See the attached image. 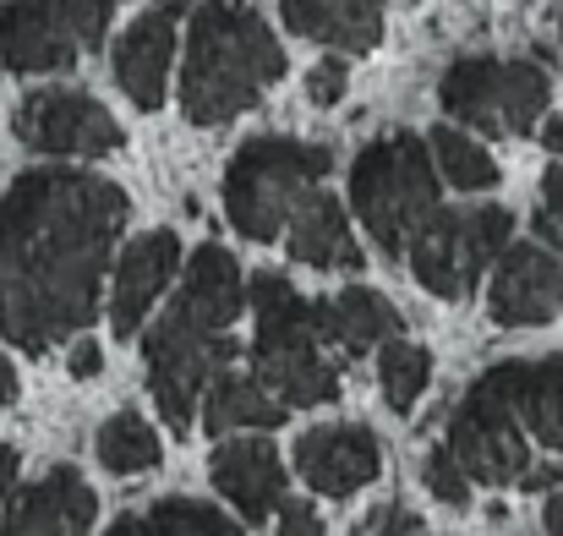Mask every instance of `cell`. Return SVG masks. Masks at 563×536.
<instances>
[{
	"mask_svg": "<svg viewBox=\"0 0 563 536\" xmlns=\"http://www.w3.org/2000/svg\"><path fill=\"white\" fill-rule=\"evenodd\" d=\"M126 192L71 165L22 171L0 192V340L55 351L99 313V285L126 230Z\"/></svg>",
	"mask_w": 563,
	"mask_h": 536,
	"instance_id": "6da1fadb",
	"label": "cell"
},
{
	"mask_svg": "<svg viewBox=\"0 0 563 536\" xmlns=\"http://www.w3.org/2000/svg\"><path fill=\"white\" fill-rule=\"evenodd\" d=\"M246 313V280L241 263L219 247L202 241L181 269V296L170 302V313L143 335V367H148V394L159 405V416L187 433L202 411V389L213 383V372H224L235 361L230 324Z\"/></svg>",
	"mask_w": 563,
	"mask_h": 536,
	"instance_id": "7a4b0ae2",
	"label": "cell"
},
{
	"mask_svg": "<svg viewBox=\"0 0 563 536\" xmlns=\"http://www.w3.org/2000/svg\"><path fill=\"white\" fill-rule=\"evenodd\" d=\"M285 77V44L241 0H202L191 11L181 55V116L191 127H224L263 105Z\"/></svg>",
	"mask_w": 563,
	"mask_h": 536,
	"instance_id": "3957f363",
	"label": "cell"
},
{
	"mask_svg": "<svg viewBox=\"0 0 563 536\" xmlns=\"http://www.w3.org/2000/svg\"><path fill=\"white\" fill-rule=\"evenodd\" d=\"M246 307L257 313L252 372L296 411V405H329L345 389V346L329 329V307L307 302L285 274H252Z\"/></svg>",
	"mask_w": 563,
	"mask_h": 536,
	"instance_id": "277c9868",
	"label": "cell"
},
{
	"mask_svg": "<svg viewBox=\"0 0 563 536\" xmlns=\"http://www.w3.org/2000/svg\"><path fill=\"white\" fill-rule=\"evenodd\" d=\"M438 160L416 132L373 138L351 165V208L383 258H405L438 214Z\"/></svg>",
	"mask_w": 563,
	"mask_h": 536,
	"instance_id": "5b68a950",
	"label": "cell"
},
{
	"mask_svg": "<svg viewBox=\"0 0 563 536\" xmlns=\"http://www.w3.org/2000/svg\"><path fill=\"white\" fill-rule=\"evenodd\" d=\"M334 171L329 143L301 138H252L224 165V214L246 241H279L301 197Z\"/></svg>",
	"mask_w": 563,
	"mask_h": 536,
	"instance_id": "8992f818",
	"label": "cell"
},
{
	"mask_svg": "<svg viewBox=\"0 0 563 536\" xmlns=\"http://www.w3.org/2000/svg\"><path fill=\"white\" fill-rule=\"evenodd\" d=\"M553 99V77L542 61H515V55H460L438 77V105L449 121L487 132V138H526L542 127Z\"/></svg>",
	"mask_w": 563,
	"mask_h": 536,
	"instance_id": "52a82bcc",
	"label": "cell"
},
{
	"mask_svg": "<svg viewBox=\"0 0 563 536\" xmlns=\"http://www.w3.org/2000/svg\"><path fill=\"white\" fill-rule=\"evenodd\" d=\"M515 236V214L498 203L482 208H438L427 219V230L410 241V274L427 296L438 302H465L476 296L482 274L498 263V252Z\"/></svg>",
	"mask_w": 563,
	"mask_h": 536,
	"instance_id": "ba28073f",
	"label": "cell"
},
{
	"mask_svg": "<svg viewBox=\"0 0 563 536\" xmlns=\"http://www.w3.org/2000/svg\"><path fill=\"white\" fill-rule=\"evenodd\" d=\"M449 455L465 466L471 482L487 488H520V477L531 471V433L520 427L515 405L487 372L465 389V400L449 416Z\"/></svg>",
	"mask_w": 563,
	"mask_h": 536,
	"instance_id": "9c48e42d",
	"label": "cell"
},
{
	"mask_svg": "<svg viewBox=\"0 0 563 536\" xmlns=\"http://www.w3.org/2000/svg\"><path fill=\"white\" fill-rule=\"evenodd\" d=\"M16 132L27 149L49 160H104L121 149V121L82 88H44L16 110Z\"/></svg>",
	"mask_w": 563,
	"mask_h": 536,
	"instance_id": "30bf717a",
	"label": "cell"
},
{
	"mask_svg": "<svg viewBox=\"0 0 563 536\" xmlns=\"http://www.w3.org/2000/svg\"><path fill=\"white\" fill-rule=\"evenodd\" d=\"M487 313L504 329H542L563 313V252L548 241H509L493 263Z\"/></svg>",
	"mask_w": 563,
	"mask_h": 536,
	"instance_id": "8fae6325",
	"label": "cell"
},
{
	"mask_svg": "<svg viewBox=\"0 0 563 536\" xmlns=\"http://www.w3.org/2000/svg\"><path fill=\"white\" fill-rule=\"evenodd\" d=\"M82 33L60 11V0H5L0 6V66L16 77L71 72L82 55Z\"/></svg>",
	"mask_w": 563,
	"mask_h": 536,
	"instance_id": "7c38bea8",
	"label": "cell"
},
{
	"mask_svg": "<svg viewBox=\"0 0 563 536\" xmlns=\"http://www.w3.org/2000/svg\"><path fill=\"white\" fill-rule=\"evenodd\" d=\"M191 0H159L154 11H143L110 55V72L121 83V94L137 110H159L165 88H170V66H176V17L187 11Z\"/></svg>",
	"mask_w": 563,
	"mask_h": 536,
	"instance_id": "4fadbf2b",
	"label": "cell"
},
{
	"mask_svg": "<svg viewBox=\"0 0 563 536\" xmlns=\"http://www.w3.org/2000/svg\"><path fill=\"white\" fill-rule=\"evenodd\" d=\"M176 274H181V236L176 230H143L137 241L121 247L115 291H110V329H115V340H137L143 318L154 313V302L170 291Z\"/></svg>",
	"mask_w": 563,
	"mask_h": 536,
	"instance_id": "5bb4252c",
	"label": "cell"
},
{
	"mask_svg": "<svg viewBox=\"0 0 563 536\" xmlns=\"http://www.w3.org/2000/svg\"><path fill=\"white\" fill-rule=\"evenodd\" d=\"M296 471L312 482V493L351 499V493H362L367 482H377L383 449H377L373 427L329 422V427H312V433L296 438Z\"/></svg>",
	"mask_w": 563,
	"mask_h": 536,
	"instance_id": "9a60e30c",
	"label": "cell"
},
{
	"mask_svg": "<svg viewBox=\"0 0 563 536\" xmlns=\"http://www.w3.org/2000/svg\"><path fill=\"white\" fill-rule=\"evenodd\" d=\"M93 488L82 482L77 466H55L38 482H27L22 493H11L0 536H88L93 532Z\"/></svg>",
	"mask_w": 563,
	"mask_h": 536,
	"instance_id": "2e32d148",
	"label": "cell"
},
{
	"mask_svg": "<svg viewBox=\"0 0 563 536\" xmlns=\"http://www.w3.org/2000/svg\"><path fill=\"white\" fill-rule=\"evenodd\" d=\"M208 477L252 526H263L268 510L279 515L285 504V460L268 438H224L208 460Z\"/></svg>",
	"mask_w": 563,
	"mask_h": 536,
	"instance_id": "e0dca14e",
	"label": "cell"
},
{
	"mask_svg": "<svg viewBox=\"0 0 563 536\" xmlns=\"http://www.w3.org/2000/svg\"><path fill=\"white\" fill-rule=\"evenodd\" d=\"M487 378L504 389V400L515 405L520 427L563 455V357H537V361H498L487 367Z\"/></svg>",
	"mask_w": 563,
	"mask_h": 536,
	"instance_id": "ac0fdd59",
	"label": "cell"
},
{
	"mask_svg": "<svg viewBox=\"0 0 563 536\" xmlns=\"http://www.w3.org/2000/svg\"><path fill=\"white\" fill-rule=\"evenodd\" d=\"M285 247H290V263H307V269H362V247L351 236L345 203L323 186H312L301 208L290 214Z\"/></svg>",
	"mask_w": 563,
	"mask_h": 536,
	"instance_id": "d6986e66",
	"label": "cell"
},
{
	"mask_svg": "<svg viewBox=\"0 0 563 536\" xmlns=\"http://www.w3.org/2000/svg\"><path fill=\"white\" fill-rule=\"evenodd\" d=\"M290 33L334 44L340 55H367L383 39V0H279Z\"/></svg>",
	"mask_w": 563,
	"mask_h": 536,
	"instance_id": "ffe728a7",
	"label": "cell"
},
{
	"mask_svg": "<svg viewBox=\"0 0 563 536\" xmlns=\"http://www.w3.org/2000/svg\"><path fill=\"white\" fill-rule=\"evenodd\" d=\"M290 416V405L257 378V372H213V383L202 389V427L213 438L224 433H268Z\"/></svg>",
	"mask_w": 563,
	"mask_h": 536,
	"instance_id": "44dd1931",
	"label": "cell"
},
{
	"mask_svg": "<svg viewBox=\"0 0 563 536\" xmlns=\"http://www.w3.org/2000/svg\"><path fill=\"white\" fill-rule=\"evenodd\" d=\"M323 307H329V329H334V340L345 346V357L351 361L399 335V307H394L383 291H373V285H345V291L329 296Z\"/></svg>",
	"mask_w": 563,
	"mask_h": 536,
	"instance_id": "7402d4cb",
	"label": "cell"
},
{
	"mask_svg": "<svg viewBox=\"0 0 563 536\" xmlns=\"http://www.w3.org/2000/svg\"><path fill=\"white\" fill-rule=\"evenodd\" d=\"M104 536H241V526L224 521L213 504H197V499H159V504H148V510L121 515Z\"/></svg>",
	"mask_w": 563,
	"mask_h": 536,
	"instance_id": "603a6c76",
	"label": "cell"
},
{
	"mask_svg": "<svg viewBox=\"0 0 563 536\" xmlns=\"http://www.w3.org/2000/svg\"><path fill=\"white\" fill-rule=\"evenodd\" d=\"M99 466L115 471V477H137V471H154L159 466V433L137 416V411H121L99 427Z\"/></svg>",
	"mask_w": 563,
	"mask_h": 536,
	"instance_id": "cb8c5ba5",
	"label": "cell"
},
{
	"mask_svg": "<svg viewBox=\"0 0 563 536\" xmlns=\"http://www.w3.org/2000/svg\"><path fill=\"white\" fill-rule=\"evenodd\" d=\"M377 383H383V400L394 405V411H410L421 394H427V383H432V357H427V346H416V340H383V351H377Z\"/></svg>",
	"mask_w": 563,
	"mask_h": 536,
	"instance_id": "d4e9b609",
	"label": "cell"
},
{
	"mask_svg": "<svg viewBox=\"0 0 563 536\" xmlns=\"http://www.w3.org/2000/svg\"><path fill=\"white\" fill-rule=\"evenodd\" d=\"M427 143H432L438 176L449 181V186H460V192H487V186H498V165H493V154H487L476 138H465V132H454V127H438Z\"/></svg>",
	"mask_w": 563,
	"mask_h": 536,
	"instance_id": "484cf974",
	"label": "cell"
},
{
	"mask_svg": "<svg viewBox=\"0 0 563 536\" xmlns=\"http://www.w3.org/2000/svg\"><path fill=\"white\" fill-rule=\"evenodd\" d=\"M421 482H427V493H432L438 504H449V510H465V504H471V477H465V466L449 455V444L427 455Z\"/></svg>",
	"mask_w": 563,
	"mask_h": 536,
	"instance_id": "4316f807",
	"label": "cell"
},
{
	"mask_svg": "<svg viewBox=\"0 0 563 536\" xmlns=\"http://www.w3.org/2000/svg\"><path fill=\"white\" fill-rule=\"evenodd\" d=\"M537 236H542L553 252H563V160L548 165L542 192H537Z\"/></svg>",
	"mask_w": 563,
	"mask_h": 536,
	"instance_id": "83f0119b",
	"label": "cell"
},
{
	"mask_svg": "<svg viewBox=\"0 0 563 536\" xmlns=\"http://www.w3.org/2000/svg\"><path fill=\"white\" fill-rule=\"evenodd\" d=\"M345 88H351V66H345V55H323V61H312V72H307V105L329 110V105L345 99Z\"/></svg>",
	"mask_w": 563,
	"mask_h": 536,
	"instance_id": "f1b7e54d",
	"label": "cell"
},
{
	"mask_svg": "<svg viewBox=\"0 0 563 536\" xmlns=\"http://www.w3.org/2000/svg\"><path fill=\"white\" fill-rule=\"evenodd\" d=\"M279 536H323V515L307 499H285L279 504Z\"/></svg>",
	"mask_w": 563,
	"mask_h": 536,
	"instance_id": "f546056e",
	"label": "cell"
},
{
	"mask_svg": "<svg viewBox=\"0 0 563 536\" xmlns=\"http://www.w3.org/2000/svg\"><path fill=\"white\" fill-rule=\"evenodd\" d=\"M99 367H104L99 340H77V346H71V357H66V372H71V378H82V383H88V378H99Z\"/></svg>",
	"mask_w": 563,
	"mask_h": 536,
	"instance_id": "4dcf8cb0",
	"label": "cell"
},
{
	"mask_svg": "<svg viewBox=\"0 0 563 536\" xmlns=\"http://www.w3.org/2000/svg\"><path fill=\"white\" fill-rule=\"evenodd\" d=\"M559 482H563V460H548V466H531V471L520 477V488H526V493H553Z\"/></svg>",
	"mask_w": 563,
	"mask_h": 536,
	"instance_id": "1f68e13d",
	"label": "cell"
},
{
	"mask_svg": "<svg viewBox=\"0 0 563 536\" xmlns=\"http://www.w3.org/2000/svg\"><path fill=\"white\" fill-rule=\"evenodd\" d=\"M16 471H22V455H16L11 444H0V499L16 493Z\"/></svg>",
	"mask_w": 563,
	"mask_h": 536,
	"instance_id": "d6a6232c",
	"label": "cell"
},
{
	"mask_svg": "<svg viewBox=\"0 0 563 536\" xmlns=\"http://www.w3.org/2000/svg\"><path fill=\"white\" fill-rule=\"evenodd\" d=\"M416 532H421V521H416L410 510H388L383 526H377V536H416Z\"/></svg>",
	"mask_w": 563,
	"mask_h": 536,
	"instance_id": "836d02e7",
	"label": "cell"
},
{
	"mask_svg": "<svg viewBox=\"0 0 563 536\" xmlns=\"http://www.w3.org/2000/svg\"><path fill=\"white\" fill-rule=\"evenodd\" d=\"M537 138H542V149H548L553 160H563V116H542V132H537Z\"/></svg>",
	"mask_w": 563,
	"mask_h": 536,
	"instance_id": "e575fe53",
	"label": "cell"
},
{
	"mask_svg": "<svg viewBox=\"0 0 563 536\" xmlns=\"http://www.w3.org/2000/svg\"><path fill=\"white\" fill-rule=\"evenodd\" d=\"M542 526H548V532H553V536H563V488H553V493H548V510H542Z\"/></svg>",
	"mask_w": 563,
	"mask_h": 536,
	"instance_id": "d590c367",
	"label": "cell"
},
{
	"mask_svg": "<svg viewBox=\"0 0 563 536\" xmlns=\"http://www.w3.org/2000/svg\"><path fill=\"white\" fill-rule=\"evenodd\" d=\"M11 400H16V367L0 357V405H11Z\"/></svg>",
	"mask_w": 563,
	"mask_h": 536,
	"instance_id": "8d00e7d4",
	"label": "cell"
},
{
	"mask_svg": "<svg viewBox=\"0 0 563 536\" xmlns=\"http://www.w3.org/2000/svg\"><path fill=\"white\" fill-rule=\"evenodd\" d=\"M559 33H563V6H559Z\"/></svg>",
	"mask_w": 563,
	"mask_h": 536,
	"instance_id": "74e56055",
	"label": "cell"
},
{
	"mask_svg": "<svg viewBox=\"0 0 563 536\" xmlns=\"http://www.w3.org/2000/svg\"><path fill=\"white\" fill-rule=\"evenodd\" d=\"M416 536H421V532H416Z\"/></svg>",
	"mask_w": 563,
	"mask_h": 536,
	"instance_id": "f35d334b",
	"label": "cell"
}]
</instances>
